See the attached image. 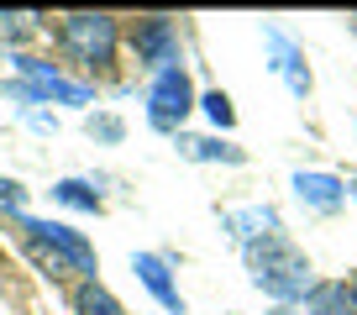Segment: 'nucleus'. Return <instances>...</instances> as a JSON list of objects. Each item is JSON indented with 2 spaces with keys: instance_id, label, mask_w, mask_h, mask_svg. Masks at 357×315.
<instances>
[{
  "instance_id": "39448f33",
  "label": "nucleus",
  "mask_w": 357,
  "mask_h": 315,
  "mask_svg": "<svg viewBox=\"0 0 357 315\" xmlns=\"http://www.w3.org/2000/svg\"><path fill=\"white\" fill-rule=\"evenodd\" d=\"M132 273L142 279V289L153 294V300L163 305L168 315H184V294H178V284L168 279V263H163V258H153V252H137V258H132Z\"/></svg>"
},
{
  "instance_id": "6e6552de",
  "label": "nucleus",
  "mask_w": 357,
  "mask_h": 315,
  "mask_svg": "<svg viewBox=\"0 0 357 315\" xmlns=\"http://www.w3.org/2000/svg\"><path fill=\"white\" fill-rule=\"evenodd\" d=\"M68 305H74V315H126V310H121V300H116V294L105 289L100 279H84V284H74Z\"/></svg>"
},
{
  "instance_id": "423d86ee",
  "label": "nucleus",
  "mask_w": 357,
  "mask_h": 315,
  "mask_svg": "<svg viewBox=\"0 0 357 315\" xmlns=\"http://www.w3.org/2000/svg\"><path fill=\"white\" fill-rule=\"evenodd\" d=\"M263 43H268V53H273V74H279L294 95H310V68H305V53H300V47H294L284 32H273V26L263 32Z\"/></svg>"
},
{
  "instance_id": "20e7f679",
  "label": "nucleus",
  "mask_w": 357,
  "mask_h": 315,
  "mask_svg": "<svg viewBox=\"0 0 357 315\" xmlns=\"http://www.w3.org/2000/svg\"><path fill=\"white\" fill-rule=\"evenodd\" d=\"M195 111V90H190V74L178 63H163L153 79V90H147V116H153L158 132H168V126H178L184 116Z\"/></svg>"
},
{
  "instance_id": "9b49d317",
  "label": "nucleus",
  "mask_w": 357,
  "mask_h": 315,
  "mask_svg": "<svg viewBox=\"0 0 357 315\" xmlns=\"http://www.w3.org/2000/svg\"><path fill=\"white\" fill-rule=\"evenodd\" d=\"M184 153L190 158H200V163H242V147H231V142H215V137H200V142H184Z\"/></svg>"
},
{
  "instance_id": "f8f14e48",
  "label": "nucleus",
  "mask_w": 357,
  "mask_h": 315,
  "mask_svg": "<svg viewBox=\"0 0 357 315\" xmlns=\"http://www.w3.org/2000/svg\"><path fill=\"white\" fill-rule=\"evenodd\" d=\"M168 37H174V32H168V22H163V16H147V22L137 26V47H142V53H163V47H168Z\"/></svg>"
},
{
  "instance_id": "f03ea898",
  "label": "nucleus",
  "mask_w": 357,
  "mask_h": 315,
  "mask_svg": "<svg viewBox=\"0 0 357 315\" xmlns=\"http://www.w3.org/2000/svg\"><path fill=\"white\" fill-rule=\"evenodd\" d=\"M22 231H26V258L53 284H63L68 273H89L95 279V247L79 231H68L58 221H22Z\"/></svg>"
},
{
  "instance_id": "0eeeda50",
  "label": "nucleus",
  "mask_w": 357,
  "mask_h": 315,
  "mask_svg": "<svg viewBox=\"0 0 357 315\" xmlns=\"http://www.w3.org/2000/svg\"><path fill=\"white\" fill-rule=\"evenodd\" d=\"M294 194H300L305 205H315V210H342L347 205V179H336V174H294Z\"/></svg>"
},
{
  "instance_id": "ddd939ff",
  "label": "nucleus",
  "mask_w": 357,
  "mask_h": 315,
  "mask_svg": "<svg viewBox=\"0 0 357 315\" xmlns=\"http://www.w3.org/2000/svg\"><path fill=\"white\" fill-rule=\"evenodd\" d=\"M0 37H6V43H26V37H32V16L26 11H0Z\"/></svg>"
},
{
  "instance_id": "1a4fd4ad",
  "label": "nucleus",
  "mask_w": 357,
  "mask_h": 315,
  "mask_svg": "<svg viewBox=\"0 0 357 315\" xmlns=\"http://www.w3.org/2000/svg\"><path fill=\"white\" fill-rule=\"evenodd\" d=\"M305 315H357V294L347 284H315L305 294Z\"/></svg>"
},
{
  "instance_id": "9d476101",
  "label": "nucleus",
  "mask_w": 357,
  "mask_h": 315,
  "mask_svg": "<svg viewBox=\"0 0 357 315\" xmlns=\"http://www.w3.org/2000/svg\"><path fill=\"white\" fill-rule=\"evenodd\" d=\"M53 200L58 205H68V210H100V194H95V184H84V179H63V184H53Z\"/></svg>"
},
{
  "instance_id": "f257e3e1",
  "label": "nucleus",
  "mask_w": 357,
  "mask_h": 315,
  "mask_svg": "<svg viewBox=\"0 0 357 315\" xmlns=\"http://www.w3.org/2000/svg\"><path fill=\"white\" fill-rule=\"evenodd\" d=\"M247 268H252V284H257V289L273 294L279 305L305 300V294L315 289V279H310V258L294 247L289 236H279V231L247 247Z\"/></svg>"
},
{
  "instance_id": "dca6fc26",
  "label": "nucleus",
  "mask_w": 357,
  "mask_h": 315,
  "mask_svg": "<svg viewBox=\"0 0 357 315\" xmlns=\"http://www.w3.org/2000/svg\"><path fill=\"white\" fill-rule=\"evenodd\" d=\"M0 205H26V190L16 179H0Z\"/></svg>"
},
{
  "instance_id": "4468645a",
  "label": "nucleus",
  "mask_w": 357,
  "mask_h": 315,
  "mask_svg": "<svg viewBox=\"0 0 357 315\" xmlns=\"http://www.w3.org/2000/svg\"><path fill=\"white\" fill-rule=\"evenodd\" d=\"M200 105H205V116H211V121H215V126H231V121H236V111H231V100H226V95H221V90H211V95H205V100H200Z\"/></svg>"
},
{
  "instance_id": "f3484780",
  "label": "nucleus",
  "mask_w": 357,
  "mask_h": 315,
  "mask_svg": "<svg viewBox=\"0 0 357 315\" xmlns=\"http://www.w3.org/2000/svg\"><path fill=\"white\" fill-rule=\"evenodd\" d=\"M347 200H357V174H352V179H347Z\"/></svg>"
},
{
  "instance_id": "2eb2a0df",
  "label": "nucleus",
  "mask_w": 357,
  "mask_h": 315,
  "mask_svg": "<svg viewBox=\"0 0 357 315\" xmlns=\"http://www.w3.org/2000/svg\"><path fill=\"white\" fill-rule=\"evenodd\" d=\"M89 137H105V142H121V121H116V116H89Z\"/></svg>"
},
{
  "instance_id": "7ed1b4c3",
  "label": "nucleus",
  "mask_w": 357,
  "mask_h": 315,
  "mask_svg": "<svg viewBox=\"0 0 357 315\" xmlns=\"http://www.w3.org/2000/svg\"><path fill=\"white\" fill-rule=\"evenodd\" d=\"M58 43H63L79 63L105 68V63L116 58L121 26H116V16H105V11H74V16H63V22H58Z\"/></svg>"
},
{
  "instance_id": "a211bd4d",
  "label": "nucleus",
  "mask_w": 357,
  "mask_h": 315,
  "mask_svg": "<svg viewBox=\"0 0 357 315\" xmlns=\"http://www.w3.org/2000/svg\"><path fill=\"white\" fill-rule=\"evenodd\" d=\"M352 294H357V284H352Z\"/></svg>"
}]
</instances>
